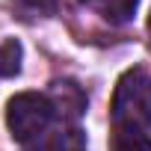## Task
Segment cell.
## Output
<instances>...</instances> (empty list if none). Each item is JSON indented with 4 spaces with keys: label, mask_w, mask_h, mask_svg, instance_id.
<instances>
[{
    "label": "cell",
    "mask_w": 151,
    "mask_h": 151,
    "mask_svg": "<svg viewBox=\"0 0 151 151\" xmlns=\"http://www.w3.org/2000/svg\"><path fill=\"white\" fill-rule=\"evenodd\" d=\"M113 127H133V130H151V77L145 68L124 71L110 104Z\"/></svg>",
    "instance_id": "cell-1"
},
{
    "label": "cell",
    "mask_w": 151,
    "mask_h": 151,
    "mask_svg": "<svg viewBox=\"0 0 151 151\" xmlns=\"http://www.w3.org/2000/svg\"><path fill=\"white\" fill-rule=\"evenodd\" d=\"M53 119V104L47 95H39V92H18L9 98L6 104V127L12 133L15 142H33L39 139L47 124Z\"/></svg>",
    "instance_id": "cell-2"
},
{
    "label": "cell",
    "mask_w": 151,
    "mask_h": 151,
    "mask_svg": "<svg viewBox=\"0 0 151 151\" xmlns=\"http://www.w3.org/2000/svg\"><path fill=\"white\" fill-rule=\"evenodd\" d=\"M50 104H53V113H59L62 119H77V116L86 110V95L80 92L77 83L59 80V83H53V89H50Z\"/></svg>",
    "instance_id": "cell-3"
},
{
    "label": "cell",
    "mask_w": 151,
    "mask_h": 151,
    "mask_svg": "<svg viewBox=\"0 0 151 151\" xmlns=\"http://www.w3.org/2000/svg\"><path fill=\"white\" fill-rule=\"evenodd\" d=\"M80 3H86L89 9H95L110 24H124V21L133 18L139 0H80Z\"/></svg>",
    "instance_id": "cell-4"
},
{
    "label": "cell",
    "mask_w": 151,
    "mask_h": 151,
    "mask_svg": "<svg viewBox=\"0 0 151 151\" xmlns=\"http://www.w3.org/2000/svg\"><path fill=\"white\" fill-rule=\"evenodd\" d=\"M110 151H151V136L133 127H113Z\"/></svg>",
    "instance_id": "cell-5"
},
{
    "label": "cell",
    "mask_w": 151,
    "mask_h": 151,
    "mask_svg": "<svg viewBox=\"0 0 151 151\" xmlns=\"http://www.w3.org/2000/svg\"><path fill=\"white\" fill-rule=\"evenodd\" d=\"M24 62V47L18 39H6L0 45V77H15Z\"/></svg>",
    "instance_id": "cell-6"
},
{
    "label": "cell",
    "mask_w": 151,
    "mask_h": 151,
    "mask_svg": "<svg viewBox=\"0 0 151 151\" xmlns=\"http://www.w3.org/2000/svg\"><path fill=\"white\" fill-rule=\"evenodd\" d=\"M21 18H47L56 12V0H9Z\"/></svg>",
    "instance_id": "cell-7"
},
{
    "label": "cell",
    "mask_w": 151,
    "mask_h": 151,
    "mask_svg": "<svg viewBox=\"0 0 151 151\" xmlns=\"http://www.w3.org/2000/svg\"><path fill=\"white\" fill-rule=\"evenodd\" d=\"M50 151H86V142H83V133L77 127H68V130H59L50 142Z\"/></svg>",
    "instance_id": "cell-8"
},
{
    "label": "cell",
    "mask_w": 151,
    "mask_h": 151,
    "mask_svg": "<svg viewBox=\"0 0 151 151\" xmlns=\"http://www.w3.org/2000/svg\"><path fill=\"white\" fill-rule=\"evenodd\" d=\"M148 33H151V15H148Z\"/></svg>",
    "instance_id": "cell-9"
}]
</instances>
